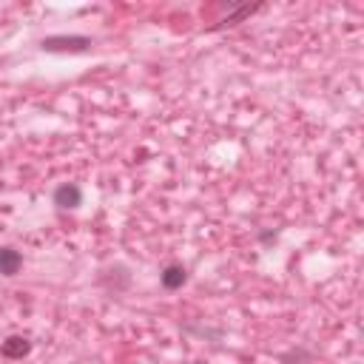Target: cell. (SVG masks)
Returning <instances> with one entry per match:
<instances>
[{"instance_id": "3", "label": "cell", "mask_w": 364, "mask_h": 364, "mask_svg": "<svg viewBox=\"0 0 364 364\" xmlns=\"http://www.w3.org/2000/svg\"><path fill=\"white\" fill-rule=\"evenodd\" d=\"M159 282L165 290H179L185 282H188V270L182 264H168L162 273H159Z\"/></svg>"}, {"instance_id": "2", "label": "cell", "mask_w": 364, "mask_h": 364, "mask_svg": "<svg viewBox=\"0 0 364 364\" xmlns=\"http://www.w3.org/2000/svg\"><path fill=\"white\" fill-rule=\"evenodd\" d=\"M54 205L60 208H80L82 205V191L74 185V182H65L54 191Z\"/></svg>"}, {"instance_id": "1", "label": "cell", "mask_w": 364, "mask_h": 364, "mask_svg": "<svg viewBox=\"0 0 364 364\" xmlns=\"http://www.w3.org/2000/svg\"><path fill=\"white\" fill-rule=\"evenodd\" d=\"M88 37H46L43 51H88Z\"/></svg>"}, {"instance_id": "4", "label": "cell", "mask_w": 364, "mask_h": 364, "mask_svg": "<svg viewBox=\"0 0 364 364\" xmlns=\"http://www.w3.org/2000/svg\"><path fill=\"white\" fill-rule=\"evenodd\" d=\"M28 350H31V341H28L26 336H9V338L0 344V353H3L6 358H23V355H28Z\"/></svg>"}, {"instance_id": "5", "label": "cell", "mask_w": 364, "mask_h": 364, "mask_svg": "<svg viewBox=\"0 0 364 364\" xmlns=\"http://www.w3.org/2000/svg\"><path fill=\"white\" fill-rule=\"evenodd\" d=\"M23 267V256L14 247H0V273L3 276H14Z\"/></svg>"}]
</instances>
